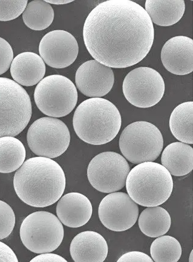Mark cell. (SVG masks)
Here are the masks:
<instances>
[{"mask_svg": "<svg viewBox=\"0 0 193 262\" xmlns=\"http://www.w3.org/2000/svg\"><path fill=\"white\" fill-rule=\"evenodd\" d=\"M32 114L26 91L11 79L0 78V138L18 135L28 126Z\"/></svg>", "mask_w": 193, "mask_h": 262, "instance_id": "5b68a950", "label": "cell"}, {"mask_svg": "<svg viewBox=\"0 0 193 262\" xmlns=\"http://www.w3.org/2000/svg\"><path fill=\"white\" fill-rule=\"evenodd\" d=\"M139 227L142 233L150 237H158L167 233L171 227L170 214L164 208L148 207L139 217Z\"/></svg>", "mask_w": 193, "mask_h": 262, "instance_id": "44dd1931", "label": "cell"}, {"mask_svg": "<svg viewBox=\"0 0 193 262\" xmlns=\"http://www.w3.org/2000/svg\"><path fill=\"white\" fill-rule=\"evenodd\" d=\"M119 144L125 159L139 164L157 160L163 149L164 140L160 130L153 124L140 121L125 127Z\"/></svg>", "mask_w": 193, "mask_h": 262, "instance_id": "8992f818", "label": "cell"}, {"mask_svg": "<svg viewBox=\"0 0 193 262\" xmlns=\"http://www.w3.org/2000/svg\"><path fill=\"white\" fill-rule=\"evenodd\" d=\"M28 2L0 1V21H8L18 18L25 11Z\"/></svg>", "mask_w": 193, "mask_h": 262, "instance_id": "4316f807", "label": "cell"}, {"mask_svg": "<svg viewBox=\"0 0 193 262\" xmlns=\"http://www.w3.org/2000/svg\"><path fill=\"white\" fill-rule=\"evenodd\" d=\"M15 225V216L11 206L0 200V240L11 234Z\"/></svg>", "mask_w": 193, "mask_h": 262, "instance_id": "484cf974", "label": "cell"}, {"mask_svg": "<svg viewBox=\"0 0 193 262\" xmlns=\"http://www.w3.org/2000/svg\"><path fill=\"white\" fill-rule=\"evenodd\" d=\"M64 231L62 222L47 211H36L27 216L20 227V237L29 250L36 254L50 253L60 246Z\"/></svg>", "mask_w": 193, "mask_h": 262, "instance_id": "52a82bcc", "label": "cell"}, {"mask_svg": "<svg viewBox=\"0 0 193 262\" xmlns=\"http://www.w3.org/2000/svg\"><path fill=\"white\" fill-rule=\"evenodd\" d=\"M32 262H40V261H62L67 262L65 258L59 256L55 254H52L49 253L40 254L39 256L33 258L31 260Z\"/></svg>", "mask_w": 193, "mask_h": 262, "instance_id": "4dcf8cb0", "label": "cell"}, {"mask_svg": "<svg viewBox=\"0 0 193 262\" xmlns=\"http://www.w3.org/2000/svg\"><path fill=\"white\" fill-rule=\"evenodd\" d=\"M155 31L145 9L130 0L100 3L88 15L83 38L94 60L110 68L137 64L150 52Z\"/></svg>", "mask_w": 193, "mask_h": 262, "instance_id": "6da1fadb", "label": "cell"}, {"mask_svg": "<svg viewBox=\"0 0 193 262\" xmlns=\"http://www.w3.org/2000/svg\"><path fill=\"white\" fill-rule=\"evenodd\" d=\"M34 99L37 107L45 115L63 117L68 115L76 106L78 92L69 78L62 75H50L37 85Z\"/></svg>", "mask_w": 193, "mask_h": 262, "instance_id": "ba28073f", "label": "cell"}, {"mask_svg": "<svg viewBox=\"0 0 193 262\" xmlns=\"http://www.w3.org/2000/svg\"><path fill=\"white\" fill-rule=\"evenodd\" d=\"M70 252L72 259L76 262H102L106 259L108 248L106 239L100 234L87 231L73 238Z\"/></svg>", "mask_w": 193, "mask_h": 262, "instance_id": "e0dca14e", "label": "cell"}, {"mask_svg": "<svg viewBox=\"0 0 193 262\" xmlns=\"http://www.w3.org/2000/svg\"><path fill=\"white\" fill-rule=\"evenodd\" d=\"M66 183L65 173L59 164L42 157L26 160L13 179L20 199L29 206L40 208L57 202L64 193Z\"/></svg>", "mask_w": 193, "mask_h": 262, "instance_id": "7a4b0ae2", "label": "cell"}, {"mask_svg": "<svg viewBox=\"0 0 193 262\" xmlns=\"http://www.w3.org/2000/svg\"><path fill=\"white\" fill-rule=\"evenodd\" d=\"M98 214L108 229L121 232L130 229L137 223L139 208L128 194L111 193L101 201Z\"/></svg>", "mask_w": 193, "mask_h": 262, "instance_id": "7c38bea8", "label": "cell"}, {"mask_svg": "<svg viewBox=\"0 0 193 262\" xmlns=\"http://www.w3.org/2000/svg\"><path fill=\"white\" fill-rule=\"evenodd\" d=\"M162 62L168 72L176 75H186L193 70V41L178 36L166 42L161 51Z\"/></svg>", "mask_w": 193, "mask_h": 262, "instance_id": "9a60e30c", "label": "cell"}, {"mask_svg": "<svg viewBox=\"0 0 193 262\" xmlns=\"http://www.w3.org/2000/svg\"><path fill=\"white\" fill-rule=\"evenodd\" d=\"M118 262L121 261H149L153 262V260L147 254L140 251H131L125 253L122 256Z\"/></svg>", "mask_w": 193, "mask_h": 262, "instance_id": "f1b7e54d", "label": "cell"}, {"mask_svg": "<svg viewBox=\"0 0 193 262\" xmlns=\"http://www.w3.org/2000/svg\"><path fill=\"white\" fill-rule=\"evenodd\" d=\"M145 10L152 23L160 26H170L182 18L185 11V3L183 0H147Z\"/></svg>", "mask_w": 193, "mask_h": 262, "instance_id": "ffe728a7", "label": "cell"}, {"mask_svg": "<svg viewBox=\"0 0 193 262\" xmlns=\"http://www.w3.org/2000/svg\"><path fill=\"white\" fill-rule=\"evenodd\" d=\"M114 76L112 69L96 60L83 63L77 70L75 82L83 95L89 97H101L112 89Z\"/></svg>", "mask_w": 193, "mask_h": 262, "instance_id": "5bb4252c", "label": "cell"}, {"mask_svg": "<svg viewBox=\"0 0 193 262\" xmlns=\"http://www.w3.org/2000/svg\"><path fill=\"white\" fill-rule=\"evenodd\" d=\"M45 2L49 3V4L62 5L68 4V3H72L73 1V0H66V1H64V0H46Z\"/></svg>", "mask_w": 193, "mask_h": 262, "instance_id": "1f68e13d", "label": "cell"}, {"mask_svg": "<svg viewBox=\"0 0 193 262\" xmlns=\"http://www.w3.org/2000/svg\"><path fill=\"white\" fill-rule=\"evenodd\" d=\"M165 90L161 74L150 67H139L125 77L123 85L125 98L141 108L153 106L161 101Z\"/></svg>", "mask_w": 193, "mask_h": 262, "instance_id": "8fae6325", "label": "cell"}, {"mask_svg": "<svg viewBox=\"0 0 193 262\" xmlns=\"http://www.w3.org/2000/svg\"><path fill=\"white\" fill-rule=\"evenodd\" d=\"M193 251L192 250L191 252L190 256L189 257V261L192 262L193 261Z\"/></svg>", "mask_w": 193, "mask_h": 262, "instance_id": "d6a6232c", "label": "cell"}, {"mask_svg": "<svg viewBox=\"0 0 193 262\" xmlns=\"http://www.w3.org/2000/svg\"><path fill=\"white\" fill-rule=\"evenodd\" d=\"M76 39L68 32L56 30L43 37L39 53L44 62L54 69H62L72 65L79 55Z\"/></svg>", "mask_w": 193, "mask_h": 262, "instance_id": "4fadbf2b", "label": "cell"}, {"mask_svg": "<svg viewBox=\"0 0 193 262\" xmlns=\"http://www.w3.org/2000/svg\"><path fill=\"white\" fill-rule=\"evenodd\" d=\"M13 59L12 47L8 41L0 37V75L8 71Z\"/></svg>", "mask_w": 193, "mask_h": 262, "instance_id": "83f0119b", "label": "cell"}, {"mask_svg": "<svg viewBox=\"0 0 193 262\" xmlns=\"http://www.w3.org/2000/svg\"><path fill=\"white\" fill-rule=\"evenodd\" d=\"M161 162L171 176H187L193 169L192 147L182 142L169 144L162 152Z\"/></svg>", "mask_w": 193, "mask_h": 262, "instance_id": "d6986e66", "label": "cell"}, {"mask_svg": "<svg viewBox=\"0 0 193 262\" xmlns=\"http://www.w3.org/2000/svg\"><path fill=\"white\" fill-rule=\"evenodd\" d=\"M45 62L41 56L32 52L19 54L13 59L11 74L15 82L25 86L38 83L46 73Z\"/></svg>", "mask_w": 193, "mask_h": 262, "instance_id": "ac0fdd59", "label": "cell"}, {"mask_svg": "<svg viewBox=\"0 0 193 262\" xmlns=\"http://www.w3.org/2000/svg\"><path fill=\"white\" fill-rule=\"evenodd\" d=\"M93 207L88 198L80 193H70L61 198L56 206L57 217L70 228L86 225L92 215Z\"/></svg>", "mask_w": 193, "mask_h": 262, "instance_id": "2e32d148", "label": "cell"}, {"mask_svg": "<svg viewBox=\"0 0 193 262\" xmlns=\"http://www.w3.org/2000/svg\"><path fill=\"white\" fill-rule=\"evenodd\" d=\"M129 172V164L124 157L117 152H105L91 160L87 177L94 189L110 193L123 189Z\"/></svg>", "mask_w": 193, "mask_h": 262, "instance_id": "30bf717a", "label": "cell"}, {"mask_svg": "<svg viewBox=\"0 0 193 262\" xmlns=\"http://www.w3.org/2000/svg\"><path fill=\"white\" fill-rule=\"evenodd\" d=\"M193 102H184L175 107L170 119V128L176 139L186 144L193 143Z\"/></svg>", "mask_w": 193, "mask_h": 262, "instance_id": "603a6c76", "label": "cell"}, {"mask_svg": "<svg viewBox=\"0 0 193 262\" xmlns=\"http://www.w3.org/2000/svg\"><path fill=\"white\" fill-rule=\"evenodd\" d=\"M128 195L135 203L147 207L166 202L173 189V181L168 170L160 164H139L130 171L125 183Z\"/></svg>", "mask_w": 193, "mask_h": 262, "instance_id": "277c9868", "label": "cell"}, {"mask_svg": "<svg viewBox=\"0 0 193 262\" xmlns=\"http://www.w3.org/2000/svg\"><path fill=\"white\" fill-rule=\"evenodd\" d=\"M0 261H18L14 252L2 242H0Z\"/></svg>", "mask_w": 193, "mask_h": 262, "instance_id": "f546056e", "label": "cell"}, {"mask_svg": "<svg viewBox=\"0 0 193 262\" xmlns=\"http://www.w3.org/2000/svg\"><path fill=\"white\" fill-rule=\"evenodd\" d=\"M150 253L155 261H178L182 255V247L179 241L170 236H160L154 241Z\"/></svg>", "mask_w": 193, "mask_h": 262, "instance_id": "d4e9b609", "label": "cell"}, {"mask_svg": "<svg viewBox=\"0 0 193 262\" xmlns=\"http://www.w3.org/2000/svg\"><path fill=\"white\" fill-rule=\"evenodd\" d=\"M27 140L30 150L36 156L55 159L66 152L70 142L68 127L62 120L43 117L30 126Z\"/></svg>", "mask_w": 193, "mask_h": 262, "instance_id": "9c48e42d", "label": "cell"}, {"mask_svg": "<svg viewBox=\"0 0 193 262\" xmlns=\"http://www.w3.org/2000/svg\"><path fill=\"white\" fill-rule=\"evenodd\" d=\"M24 23L33 30H43L52 25L54 19L52 7L45 1L28 3L23 13Z\"/></svg>", "mask_w": 193, "mask_h": 262, "instance_id": "cb8c5ba5", "label": "cell"}, {"mask_svg": "<svg viewBox=\"0 0 193 262\" xmlns=\"http://www.w3.org/2000/svg\"><path fill=\"white\" fill-rule=\"evenodd\" d=\"M26 152L21 141L14 137L0 138V173L18 170L25 162Z\"/></svg>", "mask_w": 193, "mask_h": 262, "instance_id": "7402d4cb", "label": "cell"}, {"mask_svg": "<svg viewBox=\"0 0 193 262\" xmlns=\"http://www.w3.org/2000/svg\"><path fill=\"white\" fill-rule=\"evenodd\" d=\"M122 125L117 107L107 99L94 97L77 107L73 125L77 136L84 142L103 145L112 141Z\"/></svg>", "mask_w": 193, "mask_h": 262, "instance_id": "3957f363", "label": "cell"}]
</instances>
